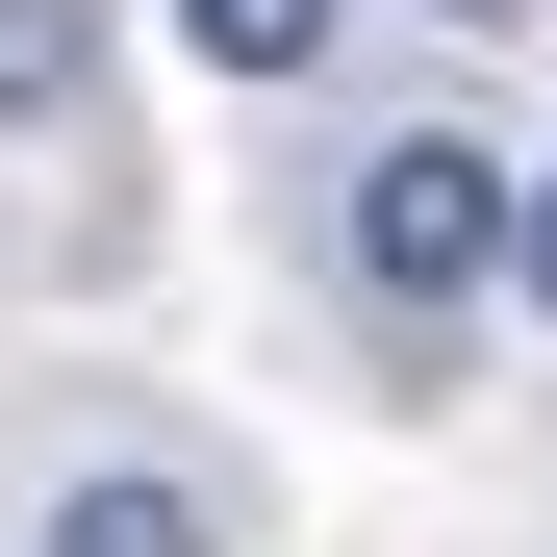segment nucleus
Listing matches in <instances>:
<instances>
[{
  "mask_svg": "<svg viewBox=\"0 0 557 557\" xmlns=\"http://www.w3.org/2000/svg\"><path fill=\"white\" fill-rule=\"evenodd\" d=\"M330 253H355V305H381V330H456V305L532 253V152H482V127H381V152L330 177Z\"/></svg>",
  "mask_w": 557,
  "mask_h": 557,
  "instance_id": "obj_1",
  "label": "nucleus"
},
{
  "mask_svg": "<svg viewBox=\"0 0 557 557\" xmlns=\"http://www.w3.org/2000/svg\"><path fill=\"white\" fill-rule=\"evenodd\" d=\"M26 557H203V482H177V456H76Z\"/></svg>",
  "mask_w": 557,
  "mask_h": 557,
  "instance_id": "obj_2",
  "label": "nucleus"
},
{
  "mask_svg": "<svg viewBox=\"0 0 557 557\" xmlns=\"http://www.w3.org/2000/svg\"><path fill=\"white\" fill-rule=\"evenodd\" d=\"M102 102V0H0V127H76Z\"/></svg>",
  "mask_w": 557,
  "mask_h": 557,
  "instance_id": "obj_3",
  "label": "nucleus"
},
{
  "mask_svg": "<svg viewBox=\"0 0 557 557\" xmlns=\"http://www.w3.org/2000/svg\"><path fill=\"white\" fill-rule=\"evenodd\" d=\"M177 26H203L228 76H330V26H355V0H177Z\"/></svg>",
  "mask_w": 557,
  "mask_h": 557,
  "instance_id": "obj_4",
  "label": "nucleus"
},
{
  "mask_svg": "<svg viewBox=\"0 0 557 557\" xmlns=\"http://www.w3.org/2000/svg\"><path fill=\"white\" fill-rule=\"evenodd\" d=\"M507 278H532V305H557V152H532V253H507Z\"/></svg>",
  "mask_w": 557,
  "mask_h": 557,
  "instance_id": "obj_5",
  "label": "nucleus"
},
{
  "mask_svg": "<svg viewBox=\"0 0 557 557\" xmlns=\"http://www.w3.org/2000/svg\"><path fill=\"white\" fill-rule=\"evenodd\" d=\"M431 26H507V0H431Z\"/></svg>",
  "mask_w": 557,
  "mask_h": 557,
  "instance_id": "obj_6",
  "label": "nucleus"
}]
</instances>
